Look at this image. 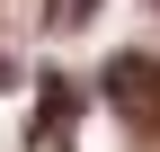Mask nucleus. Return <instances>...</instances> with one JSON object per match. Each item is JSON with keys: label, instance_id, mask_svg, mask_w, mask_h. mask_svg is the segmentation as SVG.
Wrapping results in <instances>:
<instances>
[{"label": "nucleus", "instance_id": "obj_3", "mask_svg": "<svg viewBox=\"0 0 160 152\" xmlns=\"http://www.w3.org/2000/svg\"><path fill=\"white\" fill-rule=\"evenodd\" d=\"M89 18H98V0H45V27H62V36L89 27Z\"/></svg>", "mask_w": 160, "mask_h": 152}, {"label": "nucleus", "instance_id": "obj_2", "mask_svg": "<svg viewBox=\"0 0 160 152\" xmlns=\"http://www.w3.org/2000/svg\"><path fill=\"white\" fill-rule=\"evenodd\" d=\"M71 117H80V90L71 81H45V90H36V143H45V152L71 143Z\"/></svg>", "mask_w": 160, "mask_h": 152}, {"label": "nucleus", "instance_id": "obj_1", "mask_svg": "<svg viewBox=\"0 0 160 152\" xmlns=\"http://www.w3.org/2000/svg\"><path fill=\"white\" fill-rule=\"evenodd\" d=\"M98 99L133 125V134H160V54H116L98 72Z\"/></svg>", "mask_w": 160, "mask_h": 152}, {"label": "nucleus", "instance_id": "obj_4", "mask_svg": "<svg viewBox=\"0 0 160 152\" xmlns=\"http://www.w3.org/2000/svg\"><path fill=\"white\" fill-rule=\"evenodd\" d=\"M9 81H18V72H9V63H0V90H9Z\"/></svg>", "mask_w": 160, "mask_h": 152}]
</instances>
